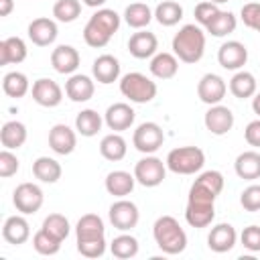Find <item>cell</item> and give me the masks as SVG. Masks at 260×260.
Here are the masks:
<instances>
[{
	"instance_id": "3",
	"label": "cell",
	"mask_w": 260,
	"mask_h": 260,
	"mask_svg": "<svg viewBox=\"0 0 260 260\" xmlns=\"http://www.w3.org/2000/svg\"><path fill=\"white\" fill-rule=\"evenodd\" d=\"M152 236L165 254L175 256L187 248V234L173 215H160L152 225Z\"/></svg>"
},
{
	"instance_id": "25",
	"label": "cell",
	"mask_w": 260,
	"mask_h": 260,
	"mask_svg": "<svg viewBox=\"0 0 260 260\" xmlns=\"http://www.w3.org/2000/svg\"><path fill=\"white\" fill-rule=\"evenodd\" d=\"M234 171L244 181L260 179V152H256V150H244V152H240L238 158H236V162H234Z\"/></svg>"
},
{
	"instance_id": "17",
	"label": "cell",
	"mask_w": 260,
	"mask_h": 260,
	"mask_svg": "<svg viewBox=\"0 0 260 260\" xmlns=\"http://www.w3.org/2000/svg\"><path fill=\"white\" fill-rule=\"evenodd\" d=\"M93 91H95V83L89 75H83V73H73L67 83H65V93L71 102L75 104H83V102H89L93 98Z\"/></svg>"
},
{
	"instance_id": "13",
	"label": "cell",
	"mask_w": 260,
	"mask_h": 260,
	"mask_svg": "<svg viewBox=\"0 0 260 260\" xmlns=\"http://www.w3.org/2000/svg\"><path fill=\"white\" fill-rule=\"evenodd\" d=\"M225 91H228L225 81H223L219 75H215V73H205V75L199 79V83H197V95H199V100H201L203 104H207V106L219 104V102L223 100Z\"/></svg>"
},
{
	"instance_id": "36",
	"label": "cell",
	"mask_w": 260,
	"mask_h": 260,
	"mask_svg": "<svg viewBox=\"0 0 260 260\" xmlns=\"http://www.w3.org/2000/svg\"><path fill=\"white\" fill-rule=\"evenodd\" d=\"M215 217V205H189L185 207V219L191 228H207Z\"/></svg>"
},
{
	"instance_id": "8",
	"label": "cell",
	"mask_w": 260,
	"mask_h": 260,
	"mask_svg": "<svg viewBox=\"0 0 260 260\" xmlns=\"http://www.w3.org/2000/svg\"><path fill=\"white\" fill-rule=\"evenodd\" d=\"M165 142V132L156 122H142L132 134V144L142 154L156 152Z\"/></svg>"
},
{
	"instance_id": "24",
	"label": "cell",
	"mask_w": 260,
	"mask_h": 260,
	"mask_svg": "<svg viewBox=\"0 0 260 260\" xmlns=\"http://www.w3.org/2000/svg\"><path fill=\"white\" fill-rule=\"evenodd\" d=\"M2 238L12 244V246H20L30 238V225L22 215H10L6 217L4 225H2Z\"/></svg>"
},
{
	"instance_id": "27",
	"label": "cell",
	"mask_w": 260,
	"mask_h": 260,
	"mask_svg": "<svg viewBox=\"0 0 260 260\" xmlns=\"http://www.w3.org/2000/svg\"><path fill=\"white\" fill-rule=\"evenodd\" d=\"M134 183H136V179L128 171H112L106 177V191L114 197H126L132 193Z\"/></svg>"
},
{
	"instance_id": "35",
	"label": "cell",
	"mask_w": 260,
	"mask_h": 260,
	"mask_svg": "<svg viewBox=\"0 0 260 260\" xmlns=\"http://www.w3.org/2000/svg\"><path fill=\"white\" fill-rule=\"evenodd\" d=\"M2 89H4V93L8 98L18 100V98H22V95L28 93L30 83H28V77L24 73H20V71H8L4 75V79H2Z\"/></svg>"
},
{
	"instance_id": "53",
	"label": "cell",
	"mask_w": 260,
	"mask_h": 260,
	"mask_svg": "<svg viewBox=\"0 0 260 260\" xmlns=\"http://www.w3.org/2000/svg\"><path fill=\"white\" fill-rule=\"evenodd\" d=\"M209 2H215V4H223V2H228V0H209Z\"/></svg>"
},
{
	"instance_id": "47",
	"label": "cell",
	"mask_w": 260,
	"mask_h": 260,
	"mask_svg": "<svg viewBox=\"0 0 260 260\" xmlns=\"http://www.w3.org/2000/svg\"><path fill=\"white\" fill-rule=\"evenodd\" d=\"M240 240H242V246L246 250L260 252V225H248V228H244Z\"/></svg>"
},
{
	"instance_id": "12",
	"label": "cell",
	"mask_w": 260,
	"mask_h": 260,
	"mask_svg": "<svg viewBox=\"0 0 260 260\" xmlns=\"http://www.w3.org/2000/svg\"><path fill=\"white\" fill-rule=\"evenodd\" d=\"M217 61H219V65H221L223 69H228V71H238V69H242V67L246 65V61H248V49H246V45L240 43V41H228V43H223V45L219 47V51H217Z\"/></svg>"
},
{
	"instance_id": "6",
	"label": "cell",
	"mask_w": 260,
	"mask_h": 260,
	"mask_svg": "<svg viewBox=\"0 0 260 260\" xmlns=\"http://www.w3.org/2000/svg\"><path fill=\"white\" fill-rule=\"evenodd\" d=\"M120 91L134 104H148L156 98V83L144 73L132 71L120 79Z\"/></svg>"
},
{
	"instance_id": "31",
	"label": "cell",
	"mask_w": 260,
	"mask_h": 260,
	"mask_svg": "<svg viewBox=\"0 0 260 260\" xmlns=\"http://www.w3.org/2000/svg\"><path fill=\"white\" fill-rule=\"evenodd\" d=\"M126 150H128L126 140H124L118 132H112V134L104 136L102 142H100V152H102V156H104L106 160H112V162L122 160V158L126 156Z\"/></svg>"
},
{
	"instance_id": "49",
	"label": "cell",
	"mask_w": 260,
	"mask_h": 260,
	"mask_svg": "<svg viewBox=\"0 0 260 260\" xmlns=\"http://www.w3.org/2000/svg\"><path fill=\"white\" fill-rule=\"evenodd\" d=\"M244 138H246V142H248L250 146L260 148V118L248 122V126H246V130H244Z\"/></svg>"
},
{
	"instance_id": "37",
	"label": "cell",
	"mask_w": 260,
	"mask_h": 260,
	"mask_svg": "<svg viewBox=\"0 0 260 260\" xmlns=\"http://www.w3.org/2000/svg\"><path fill=\"white\" fill-rule=\"evenodd\" d=\"M154 18L162 26H175L183 18V6L179 2H175V0H162L154 8Z\"/></svg>"
},
{
	"instance_id": "29",
	"label": "cell",
	"mask_w": 260,
	"mask_h": 260,
	"mask_svg": "<svg viewBox=\"0 0 260 260\" xmlns=\"http://www.w3.org/2000/svg\"><path fill=\"white\" fill-rule=\"evenodd\" d=\"M0 142L4 148L16 150L26 142V126L18 120H8L0 130Z\"/></svg>"
},
{
	"instance_id": "45",
	"label": "cell",
	"mask_w": 260,
	"mask_h": 260,
	"mask_svg": "<svg viewBox=\"0 0 260 260\" xmlns=\"http://www.w3.org/2000/svg\"><path fill=\"white\" fill-rule=\"evenodd\" d=\"M240 203L246 211L254 213V211H260V185H250L242 191L240 195Z\"/></svg>"
},
{
	"instance_id": "2",
	"label": "cell",
	"mask_w": 260,
	"mask_h": 260,
	"mask_svg": "<svg viewBox=\"0 0 260 260\" xmlns=\"http://www.w3.org/2000/svg\"><path fill=\"white\" fill-rule=\"evenodd\" d=\"M173 53L183 63H197L205 53V32L197 24H185L173 37Z\"/></svg>"
},
{
	"instance_id": "38",
	"label": "cell",
	"mask_w": 260,
	"mask_h": 260,
	"mask_svg": "<svg viewBox=\"0 0 260 260\" xmlns=\"http://www.w3.org/2000/svg\"><path fill=\"white\" fill-rule=\"evenodd\" d=\"M236 26H238V20H236L234 12H230V10H219V12L215 14V18L205 26V30H207L209 35H213V37H225V35L234 32Z\"/></svg>"
},
{
	"instance_id": "48",
	"label": "cell",
	"mask_w": 260,
	"mask_h": 260,
	"mask_svg": "<svg viewBox=\"0 0 260 260\" xmlns=\"http://www.w3.org/2000/svg\"><path fill=\"white\" fill-rule=\"evenodd\" d=\"M77 252L85 258H100L106 252V240H93V242H77Z\"/></svg>"
},
{
	"instance_id": "11",
	"label": "cell",
	"mask_w": 260,
	"mask_h": 260,
	"mask_svg": "<svg viewBox=\"0 0 260 260\" xmlns=\"http://www.w3.org/2000/svg\"><path fill=\"white\" fill-rule=\"evenodd\" d=\"M30 93H32V100H35L39 106H43V108H57V106L61 104V100H63V89H61V85H59L57 81L49 79V77L37 79V81L32 83Z\"/></svg>"
},
{
	"instance_id": "39",
	"label": "cell",
	"mask_w": 260,
	"mask_h": 260,
	"mask_svg": "<svg viewBox=\"0 0 260 260\" xmlns=\"http://www.w3.org/2000/svg\"><path fill=\"white\" fill-rule=\"evenodd\" d=\"M110 252L120 258V260H126V258H134L138 254V240L130 234H120L112 240L110 244Z\"/></svg>"
},
{
	"instance_id": "20",
	"label": "cell",
	"mask_w": 260,
	"mask_h": 260,
	"mask_svg": "<svg viewBox=\"0 0 260 260\" xmlns=\"http://www.w3.org/2000/svg\"><path fill=\"white\" fill-rule=\"evenodd\" d=\"M75 238L77 242H93V240H106V228L100 215L85 213L79 217L75 225Z\"/></svg>"
},
{
	"instance_id": "5",
	"label": "cell",
	"mask_w": 260,
	"mask_h": 260,
	"mask_svg": "<svg viewBox=\"0 0 260 260\" xmlns=\"http://www.w3.org/2000/svg\"><path fill=\"white\" fill-rule=\"evenodd\" d=\"M167 169L177 175H195L205 165V152L199 146H179L167 154Z\"/></svg>"
},
{
	"instance_id": "26",
	"label": "cell",
	"mask_w": 260,
	"mask_h": 260,
	"mask_svg": "<svg viewBox=\"0 0 260 260\" xmlns=\"http://www.w3.org/2000/svg\"><path fill=\"white\" fill-rule=\"evenodd\" d=\"M26 43L20 37H8L0 41V65L22 63L26 59Z\"/></svg>"
},
{
	"instance_id": "32",
	"label": "cell",
	"mask_w": 260,
	"mask_h": 260,
	"mask_svg": "<svg viewBox=\"0 0 260 260\" xmlns=\"http://www.w3.org/2000/svg\"><path fill=\"white\" fill-rule=\"evenodd\" d=\"M152 16H154V12H152L150 6L144 4V2L128 4L126 10H124V20H126V24L132 26V28H138V30L144 28V26H148V22L152 20Z\"/></svg>"
},
{
	"instance_id": "42",
	"label": "cell",
	"mask_w": 260,
	"mask_h": 260,
	"mask_svg": "<svg viewBox=\"0 0 260 260\" xmlns=\"http://www.w3.org/2000/svg\"><path fill=\"white\" fill-rule=\"evenodd\" d=\"M61 244H63V242H59L57 238H53L51 234H47L43 228L32 236V248H35L39 254H43V256H53V254H57V252L61 250Z\"/></svg>"
},
{
	"instance_id": "22",
	"label": "cell",
	"mask_w": 260,
	"mask_h": 260,
	"mask_svg": "<svg viewBox=\"0 0 260 260\" xmlns=\"http://www.w3.org/2000/svg\"><path fill=\"white\" fill-rule=\"evenodd\" d=\"M156 49H158V39L154 32L148 30H138L128 41V51L136 59H150L156 55Z\"/></svg>"
},
{
	"instance_id": "10",
	"label": "cell",
	"mask_w": 260,
	"mask_h": 260,
	"mask_svg": "<svg viewBox=\"0 0 260 260\" xmlns=\"http://www.w3.org/2000/svg\"><path fill=\"white\" fill-rule=\"evenodd\" d=\"M108 217L112 221V225L120 232H130L132 228H136L138 219H140V211L136 207V203L120 197L116 203L110 205V211H108Z\"/></svg>"
},
{
	"instance_id": "51",
	"label": "cell",
	"mask_w": 260,
	"mask_h": 260,
	"mask_svg": "<svg viewBox=\"0 0 260 260\" xmlns=\"http://www.w3.org/2000/svg\"><path fill=\"white\" fill-rule=\"evenodd\" d=\"M252 110H254V114L260 118V91L252 95Z\"/></svg>"
},
{
	"instance_id": "15",
	"label": "cell",
	"mask_w": 260,
	"mask_h": 260,
	"mask_svg": "<svg viewBox=\"0 0 260 260\" xmlns=\"http://www.w3.org/2000/svg\"><path fill=\"white\" fill-rule=\"evenodd\" d=\"M79 61H81L79 51L71 45H59L51 53V65L61 75H73L79 67Z\"/></svg>"
},
{
	"instance_id": "7",
	"label": "cell",
	"mask_w": 260,
	"mask_h": 260,
	"mask_svg": "<svg viewBox=\"0 0 260 260\" xmlns=\"http://www.w3.org/2000/svg\"><path fill=\"white\" fill-rule=\"evenodd\" d=\"M167 177V162H162L158 156L146 154L134 165V179L142 187H158Z\"/></svg>"
},
{
	"instance_id": "23",
	"label": "cell",
	"mask_w": 260,
	"mask_h": 260,
	"mask_svg": "<svg viewBox=\"0 0 260 260\" xmlns=\"http://www.w3.org/2000/svg\"><path fill=\"white\" fill-rule=\"evenodd\" d=\"M91 73H93L98 83H104V85L114 83L120 77V61L114 55H108V53L100 55L91 65Z\"/></svg>"
},
{
	"instance_id": "34",
	"label": "cell",
	"mask_w": 260,
	"mask_h": 260,
	"mask_svg": "<svg viewBox=\"0 0 260 260\" xmlns=\"http://www.w3.org/2000/svg\"><path fill=\"white\" fill-rule=\"evenodd\" d=\"M75 130H77L81 136H85V138L95 136V134L102 130V116H100L95 110H91V108L81 110V112L75 116Z\"/></svg>"
},
{
	"instance_id": "43",
	"label": "cell",
	"mask_w": 260,
	"mask_h": 260,
	"mask_svg": "<svg viewBox=\"0 0 260 260\" xmlns=\"http://www.w3.org/2000/svg\"><path fill=\"white\" fill-rule=\"evenodd\" d=\"M18 169H20V160L16 158V154L10 148H4L0 152V177L2 179H8V177L16 175Z\"/></svg>"
},
{
	"instance_id": "44",
	"label": "cell",
	"mask_w": 260,
	"mask_h": 260,
	"mask_svg": "<svg viewBox=\"0 0 260 260\" xmlns=\"http://www.w3.org/2000/svg\"><path fill=\"white\" fill-rule=\"evenodd\" d=\"M240 14H242V22L248 28L260 32V2H248V4H244Z\"/></svg>"
},
{
	"instance_id": "52",
	"label": "cell",
	"mask_w": 260,
	"mask_h": 260,
	"mask_svg": "<svg viewBox=\"0 0 260 260\" xmlns=\"http://www.w3.org/2000/svg\"><path fill=\"white\" fill-rule=\"evenodd\" d=\"M108 0H83V4L85 6H89V8H100V6H104Z\"/></svg>"
},
{
	"instance_id": "19",
	"label": "cell",
	"mask_w": 260,
	"mask_h": 260,
	"mask_svg": "<svg viewBox=\"0 0 260 260\" xmlns=\"http://www.w3.org/2000/svg\"><path fill=\"white\" fill-rule=\"evenodd\" d=\"M59 30H57V22L47 18V16H41V18H35L30 24H28V39L32 41V45L37 47H49L55 43Z\"/></svg>"
},
{
	"instance_id": "18",
	"label": "cell",
	"mask_w": 260,
	"mask_h": 260,
	"mask_svg": "<svg viewBox=\"0 0 260 260\" xmlns=\"http://www.w3.org/2000/svg\"><path fill=\"white\" fill-rule=\"evenodd\" d=\"M49 146L57 154H71L77 146V136L75 130H71L67 124H55L49 130Z\"/></svg>"
},
{
	"instance_id": "28",
	"label": "cell",
	"mask_w": 260,
	"mask_h": 260,
	"mask_svg": "<svg viewBox=\"0 0 260 260\" xmlns=\"http://www.w3.org/2000/svg\"><path fill=\"white\" fill-rule=\"evenodd\" d=\"M179 71V59L175 53H156L150 59V73L158 79H171Z\"/></svg>"
},
{
	"instance_id": "40",
	"label": "cell",
	"mask_w": 260,
	"mask_h": 260,
	"mask_svg": "<svg viewBox=\"0 0 260 260\" xmlns=\"http://www.w3.org/2000/svg\"><path fill=\"white\" fill-rule=\"evenodd\" d=\"M43 230L47 234H51L53 238H57L59 242H63L69 232H71V225H69V219L61 213H49L45 219H43Z\"/></svg>"
},
{
	"instance_id": "30",
	"label": "cell",
	"mask_w": 260,
	"mask_h": 260,
	"mask_svg": "<svg viewBox=\"0 0 260 260\" xmlns=\"http://www.w3.org/2000/svg\"><path fill=\"white\" fill-rule=\"evenodd\" d=\"M61 165L59 160L51 158V156H39L32 162V175L41 181V183H57L61 179Z\"/></svg>"
},
{
	"instance_id": "14",
	"label": "cell",
	"mask_w": 260,
	"mask_h": 260,
	"mask_svg": "<svg viewBox=\"0 0 260 260\" xmlns=\"http://www.w3.org/2000/svg\"><path fill=\"white\" fill-rule=\"evenodd\" d=\"M203 122H205V128L211 134L223 136L234 128V114H232V110L228 106L215 104V106H209V110L205 112Z\"/></svg>"
},
{
	"instance_id": "41",
	"label": "cell",
	"mask_w": 260,
	"mask_h": 260,
	"mask_svg": "<svg viewBox=\"0 0 260 260\" xmlns=\"http://www.w3.org/2000/svg\"><path fill=\"white\" fill-rule=\"evenodd\" d=\"M81 14V2L79 0H57L53 4V16L59 22H73Z\"/></svg>"
},
{
	"instance_id": "16",
	"label": "cell",
	"mask_w": 260,
	"mask_h": 260,
	"mask_svg": "<svg viewBox=\"0 0 260 260\" xmlns=\"http://www.w3.org/2000/svg\"><path fill=\"white\" fill-rule=\"evenodd\" d=\"M134 110L130 108V104H124V102H116L112 104L106 114H104V122L110 130L114 132H122V130H128L132 124H134Z\"/></svg>"
},
{
	"instance_id": "4",
	"label": "cell",
	"mask_w": 260,
	"mask_h": 260,
	"mask_svg": "<svg viewBox=\"0 0 260 260\" xmlns=\"http://www.w3.org/2000/svg\"><path fill=\"white\" fill-rule=\"evenodd\" d=\"M223 189V175L219 171H205L201 173L191 189H189V197L187 203L191 205H215L217 195Z\"/></svg>"
},
{
	"instance_id": "50",
	"label": "cell",
	"mask_w": 260,
	"mask_h": 260,
	"mask_svg": "<svg viewBox=\"0 0 260 260\" xmlns=\"http://www.w3.org/2000/svg\"><path fill=\"white\" fill-rule=\"evenodd\" d=\"M14 10V0H0V16H8Z\"/></svg>"
},
{
	"instance_id": "33",
	"label": "cell",
	"mask_w": 260,
	"mask_h": 260,
	"mask_svg": "<svg viewBox=\"0 0 260 260\" xmlns=\"http://www.w3.org/2000/svg\"><path fill=\"white\" fill-rule=\"evenodd\" d=\"M256 77L250 73V71H238L232 79H230V91L234 93V98L238 100H246V98H252L256 93Z\"/></svg>"
},
{
	"instance_id": "9",
	"label": "cell",
	"mask_w": 260,
	"mask_h": 260,
	"mask_svg": "<svg viewBox=\"0 0 260 260\" xmlns=\"http://www.w3.org/2000/svg\"><path fill=\"white\" fill-rule=\"evenodd\" d=\"M43 201H45L43 189L35 183H20L12 193V203L16 211H20L22 215L37 213L43 207Z\"/></svg>"
},
{
	"instance_id": "21",
	"label": "cell",
	"mask_w": 260,
	"mask_h": 260,
	"mask_svg": "<svg viewBox=\"0 0 260 260\" xmlns=\"http://www.w3.org/2000/svg\"><path fill=\"white\" fill-rule=\"evenodd\" d=\"M236 240H238V234L232 223H217L211 228V232L207 236V246H209V250L223 254L236 246Z\"/></svg>"
},
{
	"instance_id": "46",
	"label": "cell",
	"mask_w": 260,
	"mask_h": 260,
	"mask_svg": "<svg viewBox=\"0 0 260 260\" xmlns=\"http://www.w3.org/2000/svg\"><path fill=\"white\" fill-rule=\"evenodd\" d=\"M217 12H219V4L209 2V0L199 2V4L195 6V20H197L201 26H207V24L215 18Z\"/></svg>"
},
{
	"instance_id": "1",
	"label": "cell",
	"mask_w": 260,
	"mask_h": 260,
	"mask_svg": "<svg viewBox=\"0 0 260 260\" xmlns=\"http://www.w3.org/2000/svg\"><path fill=\"white\" fill-rule=\"evenodd\" d=\"M118 28H120V14L112 8H100L89 16L83 28V41L93 49H102L110 43L114 32H118Z\"/></svg>"
}]
</instances>
